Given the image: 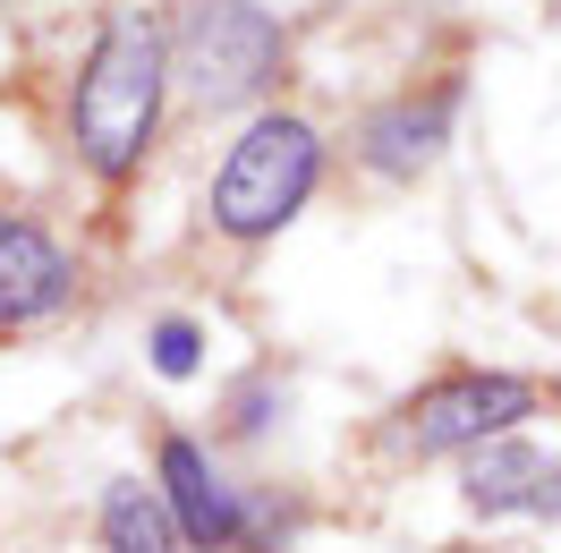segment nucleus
I'll use <instances>...</instances> for the list:
<instances>
[{
    "label": "nucleus",
    "mask_w": 561,
    "mask_h": 553,
    "mask_svg": "<svg viewBox=\"0 0 561 553\" xmlns=\"http://www.w3.org/2000/svg\"><path fill=\"white\" fill-rule=\"evenodd\" d=\"M171 103V35L145 9H103L69 86V145L94 179H137Z\"/></svg>",
    "instance_id": "f257e3e1"
},
{
    "label": "nucleus",
    "mask_w": 561,
    "mask_h": 553,
    "mask_svg": "<svg viewBox=\"0 0 561 553\" xmlns=\"http://www.w3.org/2000/svg\"><path fill=\"white\" fill-rule=\"evenodd\" d=\"M323 179V137L316 120H298V111H255L239 128V145L221 154V171H213L205 188V213L221 239H273V230H289L298 213H307V196H316Z\"/></svg>",
    "instance_id": "f03ea898"
},
{
    "label": "nucleus",
    "mask_w": 561,
    "mask_h": 553,
    "mask_svg": "<svg viewBox=\"0 0 561 553\" xmlns=\"http://www.w3.org/2000/svg\"><path fill=\"white\" fill-rule=\"evenodd\" d=\"M280 52H289V35H280L273 9H255V0H187L179 26H171V77L205 111L255 103L280 77Z\"/></svg>",
    "instance_id": "7ed1b4c3"
},
{
    "label": "nucleus",
    "mask_w": 561,
    "mask_h": 553,
    "mask_svg": "<svg viewBox=\"0 0 561 553\" xmlns=\"http://www.w3.org/2000/svg\"><path fill=\"white\" fill-rule=\"evenodd\" d=\"M519 417H536V383L527 375H493V366H468V375H443L425 383L417 400H400V426H391V443L434 460V451H468L477 443H502V435H519Z\"/></svg>",
    "instance_id": "20e7f679"
},
{
    "label": "nucleus",
    "mask_w": 561,
    "mask_h": 553,
    "mask_svg": "<svg viewBox=\"0 0 561 553\" xmlns=\"http://www.w3.org/2000/svg\"><path fill=\"white\" fill-rule=\"evenodd\" d=\"M459 503L477 519H561V460L527 435L477 443L459 460Z\"/></svg>",
    "instance_id": "39448f33"
},
{
    "label": "nucleus",
    "mask_w": 561,
    "mask_h": 553,
    "mask_svg": "<svg viewBox=\"0 0 561 553\" xmlns=\"http://www.w3.org/2000/svg\"><path fill=\"white\" fill-rule=\"evenodd\" d=\"M451 111H459V77L443 86H425V94H391L357 120V162L375 179H417L443 162V145H451Z\"/></svg>",
    "instance_id": "423d86ee"
},
{
    "label": "nucleus",
    "mask_w": 561,
    "mask_h": 553,
    "mask_svg": "<svg viewBox=\"0 0 561 553\" xmlns=\"http://www.w3.org/2000/svg\"><path fill=\"white\" fill-rule=\"evenodd\" d=\"M69 290H77L69 247L51 239L43 222H26V213H0V332L60 315V307H69Z\"/></svg>",
    "instance_id": "0eeeda50"
},
{
    "label": "nucleus",
    "mask_w": 561,
    "mask_h": 553,
    "mask_svg": "<svg viewBox=\"0 0 561 553\" xmlns=\"http://www.w3.org/2000/svg\"><path fill=\"white\" fill-rule=\"evenodd\" d=\"M162 503H171V519H179V537L196 553H230L239 545V494L213 477V460L187 435H162Z\"/></svg>",
    "instance_id": "6e6552de"
},
{
    "label": "nucleus",
    "mask_w": 561,
    "mask_h": 553,
    "mask_svg": "<svg viewBox=\"0 0 561 553\" xmlns=\"http://www.w3.org/2000/svg\"><path fill=\"white\" fill-rule=\"evenodd\" d=\"M171 503H162V485H137V477H111L103 485V553H179Z\"/></svg>",
    "instance_id": "1a4fd4ad"
},
{
    "label": "nucleus",
    "mask_w": 561,
    "mask_h": 553,
    "mask_svg": "<svg viewBox=\"0 0 561 553\" xmlns=\"http://www.w3.org/2000/svg\"><path fill=\"white\" fill-rule=\"evenodd\" d=\"M145 349H153V375H171V383H187L205 366V332H196L187 315H162V324L145 332Z\"/></svg>",
    "instance_id": "9d476101"
}]
</instances>
